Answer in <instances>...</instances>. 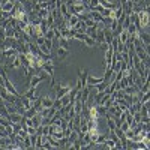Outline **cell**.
<instances>
[{
  "label": "cell",
  "mask_w": 150,
  "mask_h": 150,
  "mask_svg": "<svg viewBox=\"0 0 150 150\" xmlns=\"http://www.w3.org/2000/svg\"><path fill=\"white\" fill-rule=\"evenodd\" d=\"M53 89L56 90V98H62V96H65L71 92L72 84H54Z\"/></svg>",
  "instance_id": "2"
},
{
  "label": "cell",
  "mask_w": 150,
  "mask_h": 150,
  "mask_svg": "<svg viewBox=\"0 0 150 150\" xmlns=\"http://www.w3.org/2000/svg\"><path fill=\"white\" fill-rule=\"evenodd\" d=\"M29 2H36V0H29Z\"/></svg>",
  "instance_id": "27"
},
{
  "label": "cell",
  "mask_w": 150,
  "mask_h": 150,
  "mask_svg": "<svg viewBox=\"0 0 150 150\" xmlns=\"http://www.w3.org/2000/svg\"><path fill=\"white\" fill-rule=\"evenodd\" d=\"M137 18H138V23H140V26L141 29H149L150 26V14H149V8L140 11V12H137Z\"/></svg>",
  "instance_id": "1"
},
{
  "label": "cell",
  "mask_w": 150,
  "mask_h": 150,
  "mask_svg": "<svg viewBox=\"0 0 150 150\" xmlns=\"http://www.w3.org/2000/svg\"><path fill=\"white\" fill-rule=\"evenodd\" d=\"M104 146L107 147V149H110V150H116L117 147H116V143L112 141L111 138H107L105 141H104Z\"/></svg>",
  "instance_id": "18"
},
{
  "label": "cell",
  "mask_w": 150,
  "mask_h": 150,
  "mask_svg": "<svg viewBox=\"0 0 150 150\" xmlns=\"http://www.w3.org/2000/svg\"><path fill=\"white\" fill-rule=\"evenodd\" d=\"M75 32H78V33H84L86 32V24H84V21L83 20H80L77 24H75V26L72 27Z\"/></svg>",
  "instance_id": "16"
},
{
  "label": "cell",
  "mask_w": 150,
  "mask_h": 150,
  "mask_svg": "<svg viewBox=\"0 0 150 150\" xmlns=\"http://www.w3.org/2000/svg\"><path fill=\"white\" fill-rule=\"evenodd\" d=\"M98 5H99V0H90V2H89V11H92Z\"/></svg>",
  "instance_id": "26"
},
{
  "label": "cell",
  "mask_w": 150,
  "mask_h": 150,
  "mask_svg": "<svg viewBox=\"0 0 150 150\" xmlns=\"http://www.w3.org/2000/svg\"><path fill=\"white\" fill-rule=\"evenodd\" d=\"M117 39H119V42H122V44H126V42L129 41V35H128L126 29H123V30H122V33L117 36Z\"/></svg>",
  "instance_id": "14"
},
{
  "label": "cell",
  "mask_w": 150,
  "mask_h": 150,
  "mask_svg": "<svg viewBox=\"0 0 150 150\" xmlns=\"http://www.w3.org/2000/svg\"><path fill=\"white\" fill-rule=\"evenodd\" d=\"M83 42H84L87 47H89V48H95V47H96V41L93 39V38H90L89 35H86V33H84V39H83Z\"/></svg>",
  "instance_id": "10"
},
{
  "label": "cell",
  "mask_w": 150,
  "mask_h": 150,
  "mask_svg": "<svg viewBox=\"0 0 150 150\" xmlns=\"http://www.w3.org/2000/svg\"><path fill=\"white\" fill-rule=\"evenodd\" d=\"M99 5H101L102 8H105V9H116L117 8V2L116 3H111V2H108V0H99Z\"/></svg>",
  "instance_id": "11"
},
{
  "label": "cell",
  "mask_w": 150,
  "mask_h": 150,
  "mask_svg": "<svg viewBox=\"0 0 150 150\" xmlns=\"http://www.w3.org/2000/svg\"><path fill=\"white\" fill-rule=\"evenodd\" d=\"M68 41L69 39H66V38H59V47H62V48H68L69 45H68Z\"/></svg>",
  "instance_id": "23"
},
{
  "label": "cell",
  "mask_w": 150,
  "mask_h": 150,
  "mask_svg": "<svg viewBox=\"0 0 150 150\" xmlns=\"http://www.w3.org/2000/svg\"><path fill=\"white\" fill-rule=\"evenodd\" d=\"M5 89L9 92V93H12V95H14V96H17V98H20L21 95L15 90V87H14V84H11V81L8 80V78H5Z\"/></svg>",
  "instance_id": "5"
},
{
  "label": "cell",
  "mask_w": 150,
  "mask_h": 150,
  "mask_svg": "<svg viewBox=\"0 0 150 150\" xmlns=\"http://www.w3.org/2000/svg\"><path fill=\"white\" fill-rule=\"evenodd\" d=\"M68 54H69V50H68V48H62V47H59V50H57V56H59L60 62H62V60H65V59L68 57Z\"/></svg>",
  "instance_id": "13"
},
{
  "label": "cell",
  "mask_w": 150,
  "mask_h": 150,
  "mask_svg": "<svg viewBox=\"0 0 150 150\" xmlns=\"http://www.w3.org/2000/svg\"><path fill=\"white\" fill-rule=\"evenodd\" d=\"M80 21V18H78V15H74V14H71V17H69V20L66 21V26L69 27V29H72L75 24H77Z\"/></svg>",
  "instance_id": "12"
},
{
  "label": "cell",
  "mask_w": 150,
  "mask_h": 150,
  "mask_svg": "<svg viewBox=\"0 0 150 150\" xmlns=\"http://www.w3.org/2000/svg\"><path fill=\"white\" fill-rule=\"evenodd\" d=\"M84 24H86V27H98V26H99V23H96L93 18H87V20H84Z\"/></svg>",
  "instance_id": "19"
},
{
  "label": "cell",
  "mask_w": 150,
  "mask_h": 150,
  "mask_svg": "<svg viewBox=\"0 0 150 150\" xmlns=\"http://www.w3.org/2000/svg\"><path fill=\"white\" fill-rule=\"evenodd\" d=\"M21 131V123L18 122V123H12V135L14 134H18Z\"/></svg>",
  "instance_id": "24"
},
{
  "label": "cell",
  "mask_w": 150,
  "mask_h": 150,
  "mask_svg": "<svg viewBox=\"0 0 150 150\" xmlns=\"http://www.w3.org/2000/svg\"><path fill=\"white\" fill-rule=\"evenodd\" d=\"M53 102H54V99H53V98H50V96H44V98H41L42 108H50V107H53Z\"/></svg>",
  "instance_id": "7"
},
{
  "label": "cell",
  "mask_w": 150,
  "mask_h": 150,
  "mask_svg": "<svg viewBox=\"0 0 150 150\" xmlns=\"http://www.w3.org/2000/svg\"><path fill=\"white\" fill-rule=\"evenodd\" d=\"M135 48V54H137V57H138L143 63L146 65V66H149V53H146L144 51V48H140V47H134Z\"/></svg>",
  "instance_id": "3"
},
{
  "label": "cell",
  "mask_w": 150,
  "mask_h": 150,
  "mask_svg": "<svg viewBox=\"0 0 150 150\" xmlns=\"http://www.w3.org/2000/svg\"><path fill=\"white\" fill-rule=\"evenodd\" d=\"M119 128H120V129H122V131H123V132H126V131H128V129H129V123H128V122H126V120H125V122H123V123H122V125H120V126H119Z\"/></svg>",
  "instance_id": "25"
},
{
  "label": "cell",
  "mask_w": 150,
  "mask_h": 150,
  "mask_svg": "<svg viewBox=\"0 0 150 150\" xmlns=\"http://www.w3.org/2000/svg\"><path fill=\"white\" fill-rule=\"evenodd\" d=\"M11 68L12 69H18V68H21V62H20V59H18V56L12 60V63H11Z\"/></svg>",
  "instance_id": "22"
},
{
  "label": "cell",
  "mask_w": 150,
  "mask_h": 150,
  "mask_svg": "<svg viewBox=\"0 0 150 150\" xmlns=\"http://www.w3.org/2000/svg\"><path fill=\"white\" fill-rule=\"evenodd\" d=\"M54 27H56V26H54ZM54 27H48V30L45 32L44 36L47 38V39H51V41L54 39Z\"/></svg>",
  "instance_id": "21"
},
{
  "label": "cell",
  "mask_w": 150,
  "mask_h": 150,
  "mask_svg": "<svg viewBox=\"0 0 150 150\" xmlns=\"http://www.w3.org/2000/svg\"><path fill=\"white\" fill-rule=\"evenodd\" d=\"M89 14H90V18H93L96 23H104V20H105V18L99 14V12H96V11H90Z\"/></svg>",
  "instance_id": "15"
},
{
  "label": "cell",
  "mask_w": 150,
  "mask_h": 150,
  "mask_svg": "<svg viewBox=\"0 0 150 150\" xmlns=\"http://www.w3.org/2000/svg\"><path fill=\"white\" fill-rule=\"evenodd\" d=\"M110 86V81H102V83H99V84H96L95 86V89H96V92H102V90H105L107 89V87Z\"/></svg>",
  "instance_id": "17"
},
{
  "label": "cell",
  "mask_w": 150,
  "mask_h": 150,
  "mask_svg": "<svg viewBox=\"0 0 150 150\" xmlns=\"http://www.w3.org/2000/svg\"><path fill=\"white\" fill-rule=\"evenodd\" d=\"M87 75H89V71L87 69H80V78L77 81V87L81 90L84 86H87Z\"/></svg>",
  "instance_id": "4"
},
{
  "label": "cell",
  "mask_w": 150,
  "mask_h": 150,
  "mask_svg": "<svg viewBox=\"0 0 150 150\" xmlns=\"http://www.w3.org/2000/svg\"><path fill=\"white\" fill-rule=\"evenodd\" d=\"M14 5H15V2H5L3 5H0V11L2 12H12L14 11Z\"/></svg>",
  "instance_id": "8"
},
{
  "label": "cell",
  "mask_w": 150,
  "mask_h": 150,
  "mask_svg": "<svg viewBox=\"0 0 150 150\" xmlns=\"http://www.w3.org/2000/svg\"><path fill=\"white\" fill-rule=\"evenodd\" d=\"M50 137H53V138L54 140H62V138H63V137H65V134H63V131H56V132H53V134H48Z\"/></svg>",
  "instance_id": "20"
},
{
  "label": "cell",
  "mask_w": 150,
  "mask_h": 150,
  "mask_svg": "<svg viewBox=\"0 0 150 150\" xmlns=\"http://www.w3.org/2000/svg\"><path fill=\"white\" fill-rule=\"evenodd\" d=\"M3 56L6 59H15L18 56V51H17L15 48H5L3 50Z\"/></svg>",
  "instance_id": "6"
},
{
  "label": "cell",
  "mask_w": 150,
  "mask_h": 150,
  "mask_svg": "<svg viewBox=\"0 0 150 150\" xmlns=\"http://www.w3.org/2000/svg\"><path fill=\"white\" fill-rule=\"evenodd\" d=\"M23 96H26L27 99H30V101L33 102L35 99L38 98V95H36V87H30V89H29V90H27L26 93H24Z\"/></svg>",
  "instance_id": "9"
}]
</instances>
